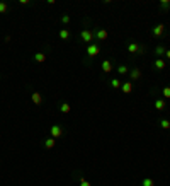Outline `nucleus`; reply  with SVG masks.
Wrapping results in <instances>:
<instances>
[{"label":"nucleus","mask_w":170,"mask_h":186,"mask_svg":"<svg viewBox=\"0 0 170 186\" xmlns=\"http://www.w3.org/2000/svg\"><path fill=\"white\" fill-rule=\"evenodd\" d=\"M101 53V46L97 44V43H90L89 46H87V55H89V58H94L97 55Z\"/></svg>","instance_id":"obj_1"},{"label":"nucleus","mask_w":170,"mask_h":186,"mask_svg":"<svg viewBox=\"0 0 170 186\" xmlns=\"http://www.w3.org/2000/svg\"><path fill=\"white\" fill-rule=\"evenodd\" d=\"M94 38H95V34H94L90 29H84V31L80 32V39H82L84 43H87V44H90Z\"/></svg>","instance_id":"obj_2"},{"label":"nucleus","mask_w":170,"mask_h":186,"mask_svg":"<svg viewBox=\"0 0 170 186\" xmlns=\"http://www.w3.org/2000/svg\"><path fill=\"white\" fill-rule=\"evenodd\" d=\"M49 135H51V138L58 140V138L63 135V128L60 127V125H53V127L49 128Z\"/></svg>","instance_id":"obj_3"},{"label":"nucleus","mask_w":170,"mask_h":186,"mask_svg":"<svg viewBox=\"0 0 170 186\" xmlns=\"http://www.w3.org/2000/svg\"><path fill=\"white\" fill-rule=\"evenodd\" d=\"M31 101H32V104H36V106H41L42 101H44V97H42V94L39 92V90H34V92L31 94Z\"/></svg>","instance_id":"obj_4"},{"label":"nucleus","mask_w":170,"mask_h":186,"mask_svg":"<svg viewBox=\"0 0 170 186\" xmlns=\"http://www.w3.org/2000/svg\"><path fill=\"white\" fill-rule=\"evenodd\" d=\"M151 32H153L155 38H162V36H163V32H165V24H163V22L157 24V26L151 29Z\"/></svg>","instance_id":"obj_5"},{"label":"nucleus","mask_w":170,"mask_h":186,"mask_svg":"<svg viewBox=\"0 0 170 186\" xmlns=\"http://www.w3.org/2000/svg\"><path fill=\"white\" fill-rule=\"evenodd\" d=\"M121 90L124 94H131V92H133V82H131V80H126V82L121 85Z\"/></svg>","instance_id":"obj_6"},{"label":"nucleus","mask_w":170,"mask_h":186,"mask_svg":"<svg viewBox=\"0 0 170 186\" xmlns=\"http://www.w3.org/2000/svg\"><path fill=\"white\" fill-rule=\"evenodd\" d=\"M129 79L131 80H139L141 79V70L139 69H131L129 70Z\"/></svg>","instance_id":"obj_7"},{"label":"nucleus","mask_w":170,"mask_h":186,"mask_svg":"<svg viewBox=\"0 0 170 186\" xmlns=\"http://www.w3.org/2000/svg\"><path fill=\"white\" fill-rule=\"evenodd\" d=\"M139 46H141V44H138V43H129V44H128V51H129V53L131 55H134V53H138L139 51Z\"/></svg>","instance_id":"obj_8"},{"label":"nucleus","mask_w":170,"mask_h":186,"mask_svg":"<svg viewBox=\"0 0 170 186\" xmlns=\"http://www.w3.org/2000/svg\"><path fill=\"white\" fill-rule=\"evenodd\" d=\"M153 65H155V69H157V70H165V67H167V62H165L163 58H157Z\"/></svg>","instance_id":"obj_9"},{"label":"nucleus","mask_w":170,"mask_h":186,"mask_svg":"<svg viewBox=\"0 0 170 186\" xmlns=\"http://www.w3.org/2000/svg\"><path fill=\"white\" fill-rule=\"evenodd\" d=\"M102 70H104L106 74H111L112 72V62L111 60H104V62H102Z\"/></svg>","instance_id":"obj_10"},{"label":"nucleus","mask_w":170,"mask_h":186,"mask_svg":"<svg viewBox=\"0 0 170 186\" xmlns=\"http://www.w3.org/2000/svg\"><path fill=\"white\" fill-rule=\"evenodd\" d=\"M165 53H167V48H165V46H162V44H158V46L155 48V55H157L158 58H163Z\"/></svg>","instance_id":"obj_11"},{"label":"nucleus","mask_w":170,"mask_h":186,"mask_svg":"<svg viewBox=\"0 0 170 186\" xmlns=\"http://www.w3.org/2000/svg\"><path fill=\"white\" fill-rule=\"evenodd\" d=\"M107 36H109V34H107L106 29H99V31L95 32V38L99 39V41H104V39H107Z\"/></svg>","instance_id":"obj_12"},{"label":"nucleus","mask_w":170,"mask_h":186,"mask_svg":"<svg viewBox=\"0 0 170 186\" xmlns=\"http://www.w3.org/2000/svg\"><path fill=\"white\" fill-rule=\"evenodd\" d=\"M60 111L63 113V114H68V113L72 111V104H68V102H61V104H60Z\"/></svg>","instance_id":"obj_13"},{"label":"nucleus","mask_w":170,"mask_h":186,"mask_svg":"<svg viewBox=\"0 0 170 186\" xmlns=\"http://www.w3.org/2000/svg\"><path fill=\"white\" fill-rule=\"evenodd\" d=\"M165 106H167L165 99H157V101H155V109H158V111H163Z\"/></svg>","instance_id":"obj_14"},{"label":"nucleus","mask_w":170,"mask_h":186,"mask_svg":"<svg viewBox=\"0 0 170 186\" xmlns=\"http://www.w3.org/2000/svg\"><path fill=\"white\" fill-rule=\"evenodd\" d=\"M54 145H56V140H54V138L49 137V138H46V140H44V149L49 150V149H53Z\"/></svg>","instance_id":"obj_15"},{"label":"nucleus","mask_w":170,"mask_h":186,"mask_svg":"<svg viewBox=\"0 0 170 186\" xmlns=\"http://www.w3.org/2000/svg\"><path fill=\"white\" fill-rule=\"evenodd\" d=\"M34 60H36L37 63H44V62H46V53H42V51L36 53L34 55Z\"/></svg>","instance_id":"obj_16"},{"label":"nucleus","mask_w":170,"mask_h":186,"mask_svg":"<svg viewBox=\"0 0 170 186\" xmlns=\"http://www.w3.org/2000/svg\"><path fill=\"white\" fill-rule=\"evenodd\" d=\"M160 7H162V12H169L170 11V2L169 0H160Z\"/></svg>","instance_id":"obj_17"},{"label":"nucleus","mask_w":170,"mask_h":186,"mask_svg":"<svg viewBox=\"0 0 170 186\" xmlns=\"http://www.w3.org/2000/svg\"><path fill=\"white\" fill-rule=\"evenodd\" d=\"M58 36H60V39H63L65 41V39H68L70 38V31L68 29H61V31L58 32Z\"/></svg>","instance_id":"obj_18"},{"label":"nucleus","mask_w":170,"mask_h":186,"mask_svg":"<svg viewBox=\"0 0 170 186\" xmlns=\"http://www.w3.org/2000/svg\"><path fill=\"white\" fill-rule=\"evenodd\" d=\"M121 80H119V79H112L111 80V87H112V89H121Z\"/></svg>","instance_id":"obj_19"},{"label":"nucleus","mask_w":170,"mask_h":186,"mask_svg":"<svg viewBox=\"0 0 170 186\" xmlns=\"http://www.w3.org/2000/svg\"><path fill=\"white\" fill-rule=\"evenodd\" d=\"M128 72H129V70H128L126 65H119V67H117V74L119 75H126Z\"/></svg>","instance_id":"obj_20"},{"label":"nucleus","mask_w":170,"mask_h":186,"mask_svg":"<svg viewBox=\"0 0 170 186\" xmlns=\"http://www.w3.org/2000/svg\"><path fill=\"white\" fill-rule=\"evenodd\" d=\"M141 186H155V181L151 179V178H145L143 183H141Z\"/></svg>","instance_id":"obj_21"},{"label":"nucleus","mask_w":170,"mask_h":186,"mask_svg":"<svg viewBox=\"0 0 170 186\" xmlns=\"http://www.w3.org/2000/svg\"><path fill=\"white\" fill-rule=\"evenodd\" d=\"M160 127L163 128V130H170V120H162V121H160Z\"/></svg>","instance_id":"obj_22"},{"label":"nucleus","mask_w":170,"mask_h":186,"mask_svg":"<svg viewBox=\"0 0 170 186\" xmlns=\"http://www.w3.org/2000/svg\"><path fill=\"white\" fill-rule=\"evenodd\" d=\"M162 94H163V99H170V87L169 85L162 89Z\"/></svg>","instance_id":"obj_23"},{"label":"nucleus","mask_w":170,"mask_h":186,"mask_svg":"<svg viewBox=\"0 0 170 186\" xmlns=\"http://www.w3.org/2000/svg\"><path fill=\"white\" fill-rule=\"evenodd\" d=\"M7 11H9L7 4H5V2H0V14H5Z\"/></svg>","instance_id":"obj_24"},{"label":"nucleus","mask_w":170,"mask_h":186,"mask_svg":"<svg viewBox=\"0 0 170 186\" xmlns=\"http://www.w3.org/2000/svg\"><path fill=\"white\" fill-rule=\"evenodd\" d=\"M70 21H72V19H70V16H68V14H65V16H61V24H70Z\"/></svg>","instance_id":"obj_25"},{"label":"nucleus","mask_w":170,"mask_h":186,"mask_svg":"<svg viewBox=\"0 0 170 186\" xmlns=\"http://www.w3.org/2000/svg\"><path fill=\"white\" fill-rule=\"evenodd\" d=\"M80 186H92V184L89 183V181H85L84 178H80Z\"/></svg>","instance_id":"obj_26"},{"label":"nucleus","mask_w":170,"mask_h":186,"mask_svg":"<svg viewBox=\"0 0 170 186\" xmlns=\"http://www.w3.org/2000/svg\"><path fill=\"white\" fill-rule=\"evenodd\" d=\"M145 53V46L143 44H141V46H139V51H138V55H143Z\"/></svg>","instance_id":"obj_27"},{"label":"nucleus","mask_w":170,"mask_h":186,"mask_svg":"<svg viewBox=\"0 0 170 186\" xmlns=\"http://www.w3.org/2000/svg\"><path fill=\"white\" fill-rule=\"evenodd\" d=\"M165 56H167V58H169V60H170V48H169V50H167V53H165Z\"/></svg>","instance_id":"obj_28"},{"label":"nucleus","mask_w":170,"mask_h":186,"mask_svg":"<svg viewBox=\"0 0 170 186\" xmlns=\"http://www.w3.org/2000/svg\"><path fill=\"white\" fill-rule=\"evenodd\" d=\"M169 120H170V118H169Z\"/></svg>","instance_id":"obj_29"}]
</instances>
